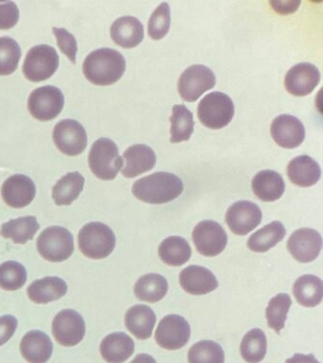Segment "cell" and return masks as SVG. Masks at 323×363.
<instances>
[{
    "instance_id": "1",
    "label": "cell",
    "mask_w": 323,
    "mask_h": 363,
    "mask_svg": "<svg viewBox=\"0 0 323 363\" xmlns=\"http://www.w3.org/2000/svg\"><path fill=\"white\" fill-rule=\"evenodd\" d=\"M126 68V59L118 50L104 48L89 54L84 62L83 73L92 84L106 86L117 82Z\"/></svg>"
},
{
    "instance_id": "2",
    "label": "cell",
    "mask_w": 323,
    "mask_h": 363,
    "mask_svg": "<svg viewBox=\"0 0 323 363\" xmlns=\"http://www.w3.org/2000/svg\"><path fill=\"white\" fill-rule=\"evenodd\" d=\"M183 182L170 172H155L135 182L132 193L138 200L152 204H163L182 194Z\"/></svg>"
},
{
    "instance_id": "3",
    "label": "cell",
    "mask_w": 323,
    "mask_h": 363,
    "mask_svg": "<svg viewBox=\"0 0 323 363\" xmlns=\"http://www.w3.org/2000/svg\"><path fill=\"white\" fill-rule=\"evenodd\" d=\"M79 249L92 259H104L114 251L116 237L109 226L93 221L86 224L78 235Z\"/></svg>"
},
{
    "instance_id": "4",
    "label": "cell",
    "mask_w": 323,
    "mask_h": 363,
    "mask_svg": "<svg viewBox=\"0 0 323 363\" xmlns=\"http://www.w3.org/2000/svg\"><path fill=\"white\" fill-rule=\"evenodd\" d=\"M90 170L104 181L116 178L123 167V158L119 153L117 145L109 138H100L93 143L89 155Z\"/></svg>"
},
{
    "instance_id": "5",
    "label": "cell",
    "mask_w": 323,
    "mask_h": 363,
    "mask_svg": "<svg viewBox=\"0 0 323 363\" xmlns=\"http://www.w3.org/2000/svg\"><path fill=\"white\" fill-rule=\"evenodd\" d=\"M197 116L204 126L212 130L222 129L234 118V102L226 94L209 93L198 104Z\"/></svg>"
},
{
    "instance_id": "6",
    "label": "cell",
    "mask_w": 323,
    "mask_h": 363,
    "mask_svg": "<svg viewBox=\"0 0 323 363\" xmlns=\"http://www.w3.org/2000/svg\"><path fill=\"white\" fill-rule=\"evenodd\" d=\"M41 257L50 262H63L75 251V240L69 230L61 226H50L39 235L36 242Z\"/></svg>"
},
{
    "instance_id": "7",
    "label": "cell",
    "mask_w": 323,
    "mask_h": 363,
    "mask_svg": "<svg viewBox=\"0 0 323 363\" xmlns=\"http://www.w3.org/2000/svg\"><path fill=\"white\" fill-rule=\"evenodd\" d=\"M59 56L50 45H39L31 48L25 58L24 76L33 82L46 81L58 70Z\"/></svg>"
},
{
    "instance_id": "8",
    "label": "cell",
    "mask_w": 323,
    "mask_h": 363,
    "mask_svg": "<svg viewBox=\"0 0 323 363\" xmlns=\"http://www.w3.org/2000/svg\"><path fill=\"white\" fill-rule=\"evenodd\" d=\"M64 104L63 93L52 85L33 90L28 99V109L33 118L40 121L55 118L63 110Z\"/></svg>"
},
{
    "instance_id": "9",
    "label": "cell",
    "mask_w": 323,
    "mask_h": 363,
    "mask_svg": "<svg viewBox=\"0 0 323 363\" xmlns=\"http://www.w3.org/2000/svg\"><path fill=\"white\" fill-rule=\"evenodd\" d=\"M215 75L211 68L202 65H195L181 74L177 84L178 93L185 101H197L206 91L214 87Z\"/></svg>"
},
{
    "instance_id": "10",
    "label": "cell",
    "mask_w": 323,
    "mask_h": 363,
    "mask_svg": "<svg viewBox=\"0 0 323 363\" xmlns=\"http://www.w3.org/2000/svg\"><path fill=\"white\" fill-rule=\"evenodd\" d=\"M191 328L185 318L177 314L167 315L160 320L155 339L161 348L166 350H180L188 343Z\"/></svg>"
},
{
    "instance_id": "11",
    "label": "cell",
    "mask_w": 323,
    "mask_h": 363,
    "mask_svg": "<svg viewBox=\"0 0 323 363\" xmlns=\"http://www.w3.org/2000/svg\"><path fill=\"white\" fill-rule=\"evenodd\" d=\"M53 138L58 149L69 156L81 155L87 145L86 130L75 119L58 122L53 129Z\"/></svg>"
},
{
    "instance_id": "12",
    "label": "cell",
    "mask_w": 323,
    "mask_h": 363,
    "mask_svg": "<svg viewBox=\"0 0 323 363\" xmlns=\"http://www.w3.org/2000/svg\"><path fill=\"white\" fill-rule=\"evenodd\" d=\"M192 240L199 254L212 257H217L225 250L228 235L217 221L203 220L195 227Z\"/></svg>"
},
{
    "instance_id": "13",
    "label": "cell",
    "mask_w": 323,
    "mask_h": 363,
    "mask_svg": "<svg viewBox=\"0 0 323 363\" xmlns=\"http://www.w3.org/2000/svg\"><path fill=\"white\" fill-rule=\"evenodd\" d=\"M84 318L73 309H64L53 320V335L59 345L72 347L84 339Z\"/></svg>"
},
{
    "instance_id": "14",
    "label": "cell",
    "mask_w": 323,
    "mask_h": 363,
    "mask_svg": "<svg viewBox=\"0 0 323 363\" xmlns=\"http://www.w3.org/2000/svg\"><path fill=\"white\" fill-rule=\"evenodd\" d=\"M262 218L260 207L249 201H236L229 207L226 215L229 229L238 235H248L259 225Z\"/></svg>"
},
{
    "instance_id": "15",
    "label": "cell",
    "mask_w": 323,
    "mask_h": 363,
    "mask_svg": "<svg viewBox=\"0 0 323 363\" xmlns=\"http://www.w3.org/2000/svg\"><path fill=\"white\" fill-rule=\"evenodd\" d=\"M322 248L319 233L310 228L295 231L288 241V249L292 257L300 263L312 262L316 259Z\"/></svg>"
},
{
    "instance_id": "16",
    "label": "cell",
    "mask_w": 323,
    "mask_h": 363,
    "mask_svg": "<svg viewBox=\"0 0 323 363\" xmlns=\"http://www.w3.org/2000/svg\"><path fill=\"white\" fill-rule=\"evenodd\" d=\"M319 81L320 73L316 65L310 62H300L286 73L285 86L291 95L305 96L313 92Z\"/></svg>"
},
{
    "instance_id": "17",
    "label": "cell",
    "mask_w": 323,
    "mask_h": 363,
    "mask_svg": "<svg viewBox=\"0 0 323 363\" xmlns=\"http://www.w3.org/2000/svg\"><path fill=\"white\" fill-rule=\"evenodd\" d=\"M272 138L280 147L295 149L302 144L305 138V128L296 116L280 115L272 122Z\"/></svg>"
},
{
    "instance_id": "18",
    "label": "cell",
    "mask_w": 323,
    "mask_h": 363,
    "mask_svg": "<svg viewBox=\"0 0 323 363\" xmlns=\"http://www.w3.org/2000/svg\"><path fill=\"white\" fill-rule=\"evenodd\" d=\"M36 187L32 179L23 174L11 176L1 189L4 201L13 208H23L35 199Z\"/></svg>"
},
{
    "instance_id": "19",
    "label": "cell",
    "mask_w": 323,
    "mask_h": 363,
    "mask_svg": "<svg viewBox=\"0 0 323 363\" xmlns=\"http://www.w3.org/2000/svg\"><path fill=\"white\" fill-rule=\"evenodd\" d=\"M121 158V173L126 178H135L143 173L150 172L154 169L157 161L154 150L143 144H136L129 147Z\"/></svg>"
},
{
    "instance_id": "20",
    "label": "cell",
    "mask_w": 323,
    "mask_h": 363,
    "mask_svg": "<svg viewBox=\"0 0 323 363\" xmlns=\"http://www.w3.org/2000/svg\"><path fill=\"white\" fill-rule=\"evenodd\" d=\"M181 288L192 295H204L215 291L219 283L209 269L200 266H189L181 272Z\"/></svg>"
},
{
    "instance_id": "21",
    "label": "cell",
    "mask_w": 323,
    "mask_h": 363,
    "mask_svg": "<svg viewBox=\"0 0 323 363\" xmlns=\"http://www.w3.org/2000/svg\"><path fill=\"white\" fill-rule=\"evenodd\" d=\"M22 357L29 363H47L53 356V345L44 332H28L21 342Z\"/></svg>"
},
{
    "instance_id": "22",
    "label": "cell",
    "mask_w": 323,
    "mask_h": 363,
    "mask_svg": "<svg viewBox=\"0 0 323 363\" xmlns=\"http://www.w3.org/2000/svg\"><path fill=\"white\" fill-rule=\"evenodd\" d=\"M110 35L115 44L121 48H136L144 38L143 25L134 16L120 17L113 23Z\"/></svg>"
},
{
    "instance_id": "23",
    "label": "cell",
    "mask_w": 323,
    "mask_h": 363,
    "mask_svg": "<svg viewBox=\"0 0 323 363\" xmlns=\"http://www.w3.org/2000/svg\"><path fill=\"white\" fill-rule=\"evenodd\" d=\"M100 351L107 363H124L134 354V340L124 332H116L102 340Z\"/></svg>"
},
{
    "instance_id": "24",
    "label": "cell",
    "mask_w": 323,
    "mask_h": 363,
    "mask_svg": "<svg viewBox=\"0 0 323 363\" xmlns=\"http://www.w3.org/2000/svg\"><path fill=\"white\" fill-rule=\"evenodd\" d=\"M288 175L291 183L300 187L316 184L322 176L319 163L308 155L297 156L289 162Z\"/></svg>"
},
{
    "instance_id": "25",
    "label": "cell",
    "mask_w": 323,
    "mask_h": 363,
    "mask_svg": "<svg viewBox=\"0 0 323 363\" xmlns=\"http://www.w3.org/2000/svg\"><path fill=\"white\" fill-rule=\"evenodd\" d=\"M252 191L263 201H275L282 197L285 190V181L274 170H262L252 179Z\"/></svg>"
},
{
    "instance_id": "26",
    "label": "cell",
    "mask_w": 323,
    "mask_h": 363,
    "mask_svg": "<svg viewBox=\"0 0 323 363\" xmlns=\"http://www.w3.org/2000/svg\"><path fill=\"white\" fill-rule=\"evenodd\" d=\"M67 292L65 280L58 277H48L35 280L28 286L27 294L35 303H48L58 301Z\"/></svg>"
},
{
    "instance_id": "27",
    "label": "cell",
    "mask_w": 323,
    "mask_h": 363,
    "mask_svg": "<svg viewBox=\"0 0 323 363\" xmlns=\"http://www.w3.org/2000/svg\"><path fill=\"white\" fill-rule=\"evenodd\" d=\"M124 323L137 339H149L155 325V312L146 305H136L127 311Z\"/></svg>"
},
{
    "instance_id": "28",
    "label": "cell",
    "mask_w": 323,
    "mask_h": 363,
    "mask_svg": "<svg viewBox=\"0 0 323 363\" xmlns=\"http://www.w3.org/2000/svg\"><path fill=\"white\" fill-rule=\"evenodd\" d=\"M293 294L297 302L305 308L319 306L323 296L322 281L314 275H302L295 282Z\"/></svg>"
},
{
    "instance_id": "29",
    "label": "cell",
    "mask_w": 323,
    "mask_h": 363,
    "mask_svg": "<svg viewBox=\"0 0 323 363\" xmlns=\"http://www.w3.org/2000/svg\"><path fill=\"white\" fill-rule=\"evenodd\" d=\"M168 288V282L163 275L149 274L143 275L137 281L134 292L138 300L154 303L163 299Z\"/></svg>"
},
{
    "instance_id": "30",
    "label": "cell",
    "mask_w": 323,
    "mask_h": 363,
    "mask_svg": "<svg viewBox=\"0 0 323 363\" xmlns=\"http://www.w3.org/2000/svg\"><path fill=\"white\" fill-rule=\"evenodd\" d=\"M40 226L33 216H27L11 220L2 224L0 235L5 238H11L16 244H26L33 240Z\"/></svg>"
},
{
    "instance_id": "31",
    "label": "cell",
    "mask_w": 323,
    "mask_h": 363,
    "mask_svg": "<svg viewBox=\"0 0 323 363\" xmlns=\"http://www.w3.org/2000/svg\"><path fill=\"white\" fill-rule=\"evenodd\" d=\"M158 255L163 262L173 267H180L188 262L192 257V248L183 238H167L160 243Z\"/></svg>"
},
{
    "instance_id": "32",
    "label": "cell",
    "mask_w": 323,
    "mask_h": 363,
    "mask_svg": "<svg viewBox=\"0 0 323 363\" xmlns=\"http://www.w3.org/2000/svg\"><path fill=\"white\" fill-rule=\"evenodd\" d=\"M84 178L79 172H70L62 177L53 189V199L58 206H70L84 189Z\"/></svg>"
},
{
    "instance_id": "33",
    "label": "cell",
    "mask_w": 323,
    "mask_h": 363,
    "mask_svg": "<svg viewBox=\"0 0 323 363\" xmlns=\"http://www.w3.org/2000/svg\"><path fill=\"white\" fill-rule=\"evenodd\" d=\"M285 227L280 221H273L251 235L248 241L249 250L255 252H265L276 246L285 238Z\"/></svg>"
},
{
    "instance_id": "34",
    "label": "cell",
    "mask_w": 323,
    "mask_h": 363,
    "mask_svg": "<svg viewBox=\"0 0 323 363\" xmlns=\"http://www.w3.org/2000/svg\"><path fill=\"white\" fill-rule=\"evenodd\" d=\"M170 122H171L170 141L172 143H180V142L188 141L191 138L192 133L194 132V116L185 105H175Z\"/></svg>"
},
{
    "instance_id": "35",
    "label": "cell",
    "mask_w": 323,
    "mask_h": 363,
    "mask_svg": "<svg viewBox=\"0 0 323 363\" xmlns=\"http://www.w3.org/2000/svg\"><path fill=\"white\" fill-rule=\"evenodd\" d=\"M268 349L265 334L259 328L251 329L243 337L241 354L248 363H259L265 359Z\"/></svg>"
},
{
    "instance_id": "36",
    "label": "cell",
    "mask_w": 323,
    "mask_h": 363,
    "mask_svg": "<svg viewBox=\"0 0 323 363\" xmlns=\"http://www.w3.org/2000/svg\"><path fill=\"white\" fill-rule=\"evenodd\" d=\"M291 305V298L286 294H279L269 301L265 311L266 320H268L269 328L273 329L277 333H280V330L285 328Z\"/></svg>"
},
{
    "instance_id": "37",
    "label": "cell",
    "mask_w": 323,
    "mask_h": 363,
    "mask_svg": "<svg viewBox=\"0 0 323 363\" xmlns=\"http://www.w3.org/2000/svg\"><path fill=\"white\" fill-rule=\"evenodd\" d=\"M26 281L27 271L21 263L11 260L0 265V288L4 291H18Z\"/></svg>"
},
{
    "instance_id": "38",
    "label": "cell",
    "mask_w": 323,
    "mask_h": 363,
    "mask_svg": "<svg viewBox=\"0 0 323 363\" xmlns=\"http://www.w3.org/2000/svg\"><path fill=\"white\" fill-rule=\"evenodd\" d=\"M189 363H224L225 354L222 347L212 340H201L189 351Z\"/></svg>"
},
{
    "instance_id": "39",
    "label": "cell",
    "mask_w": 323,
    "mask_h": 363,
    "mask_svg": "<svg viewBox=\"0 0 323 363\" xmlns=\"http://www.w3.org/2000/svg\"><path fill=\"white\" fill-rule=\"evenodd\" d=\"M21 58V48L18 43L4 36L0 38V76L13 74L18 67Z\"/></svg>"
},
{
    "instance_id": "40",
    "label": "cell",
    "mask_w": 323,
    "mask_h": 363,
    "mask_svg": "<svg viewBox=\"0 0 323 363\" xmlns=\"http://www.w3.org/2000/svg\"><path fill=\"white\" fill-rule=\"evenodd\" d=\"M171 25L170 6L163 2L152 13L148 22V34L153 40H161L169 33Z\"/></svg>"
},
{
    "instance_id": "41",
    "label": "cell",
    "mask_w": 323,
    "mask_h": 363,
    "mask_svg": "<svg viewBox=\"0 0 323 363\" xmlns=\"http://www.w3.org/2000/svg\"><path fill=\"white\" fill-rule=\"evenodd\" d=\"M53 33L58 39V44L62 52L67 56V58L72 62H76V54H77V41L72 33H69L66 28H53Z\"/></svg>"
},
{
    "instance_id": "42",
    "label": "cell",
    "mask_w": 323,
    "mask_h": 363,
    "mask_svg": "<svg viewBox=\"0 0 323 363\" xmlns=\"http://www.w3.org/2000/svg\"><path fill=\"white\" fill-rule=\"evenodd\" d=\"M19 10L15 2L0 3V30H10L18 24Z\"/></svg>"
},
{
    "instance_id": "43",
    "label": "cell",
    "mask_w": 323,
    "mask_h": 363,
    "mask_svg": "<svg viewBox=\"0 0 323 363\" xmlns=\"http://www.w3.org/2000/svg\"><path fill=\"white\" fill-rule=\"evenodd\" d=\"M18 325V319L13 315L0 317V346L5 345L13 336Z\"/></svg>"
},
{
    "instance_id": "44",
    "label": "cell",
    "mask_w": 323,
    "mask_h": 363,
    "mask_svg": "<svg viewBox=\"0 0 323 363\" xmlns=\"http://www.w3.org/2000/svg\"><path fill=\"white\" fill-rule=\"evenodd\" d=\"M270 5L277 13L286 14L297 11L300 1H270Z\"/></svg>"
},
{
    "instance_id": "45",
    "label": "cell",
    "mask_w": 323,
    "mask_h": 363,
    "mask_svg": "<svg viewBox=\"0 0 323 363\" xmlns=\"http://www.w3.org/2000/svg\"><path fill=\"white\" fill-rule=\"evenodd\" d=\"M285 363H319L313 354H295L290 359H286Z\"/></svg>"
},
{
    "instance_id": "46",
    "label": "cell",
    "mask_w": 323,
    "mask_h": 363,
    "mask_svg": "<svg viewBox=\"0 0 323 363\" xmlns=\"http://www.w3.org/2000/svg\"><path fill=\"white\" fill-rule=\"evenodd\" d=\"M130 363H157V362L148 354H140Z\"/></svg>"
}]
</instances>
